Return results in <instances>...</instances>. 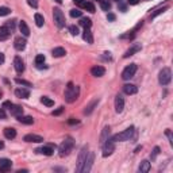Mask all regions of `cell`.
I'll use <instances>...</instances> for the list:
<instances>
[{
	"instance_id": "obj_1",
	"label": "cell",
	"mask_w": 173,
	"mask_h": 173,
	"mask_svg": "<svg viewBox=\"0 0 173 173\" xmlns=\"http://www.w3.org/2000/svg\"><path fill=\"white\" fill-rule=\"evenodd\" d=\"M79 97V87H76L73 83H68L65 89V100L68 103H73Z\"/></svg>"
},
{
	"instance_id": "obj_2",
	"label": "cell",
	"mask_w": 173,
	"mask_h": 173,
	"mask_svg": "<svg viewBox=\"0 0 173 173\" xmlns=\"http://www.w3.org/2000/svg\"><path fill=\"white\" fill-rule=\"evenodd\" d=\"M73 146H74V141L72 140L70 137L65 138V140L62 141V144L60 145L58 150H60V155L61 157H65V155L70 154V151L73 150Z\"/></svg>"
},
{
	"instance_id": "obj_3",
	"label": "cell",
	"mask_w": 173,
	"mask_h": 173,
	"mask_svg": "<svg viewBox=\"0 0 173 173\" xmlns=\"http://www.w3.org/2000/svg\"><path fill=\"white\" fill-rule=\"evenodd\" d=\"M134 135V127L131 126V127H128L126 128L124 131H122V133H118V134H115L111 140H112L114 142H123V141H130L131 140V137Z\"/></svg>"
},
{
	"instance_id": "obj_4",
	"label": "cell",
	"mask_w": 173,
	"mask_h": 173,
	"mask_svg": "<svg viewBox=\"0 0 173 173\" xmlns=\"http://www.w3.org/2000/svg\"><path fill=\"white\" fill-rule=\"evenodd\" d=\"M172 80V72L169 68H162V70L158 74V83L161 85H168Z\"/></svg>"
},
{
	"instance_id": "obj_5",
	"label": "cell",
	"mask_w": 173,
	"mask_h": 173,
	"mask_svg": "<svg viewBox=\"0 0 173 173\" xmlns=\"http://www.w3.org/2000/svg\"><path fill=\"white\" fill-rule=\"evenodd\" d=\"M53 19H54V23L58 29H62L65 26V15L64 12L61 11L60 8H54L53 10Z\"/></svg>"
},
{
	"instance_id": "obj_6",
	"label": "cell",
	"mask_w": 173,
	"mask_h": 173,
	"mask_svg": "<svg viewBox=\"0 0 173 173\" xmlns=\"http://www.w3.org/2000/svg\"><path fill=\"white\" fill-rule=\"evenodd\" d=\"M115 150V142L112 140H108L103 144V157H108V155H111L114 153Z\"/></svg>"
},
{
	"instance_id": "obj_7",
	"label": "cell",
	"mask_w": 173,
	"mask_h": 173,
	"mask_svg": "<svg viewBox=\"0 0 173 173\" xmlns=\"http://www.w3.org/2000/svg\"><path fill=\"white\" fill-rule=\"evenodd\" d=\"M135 72H137V65H135V64H130V65L124 68V70L122 72V79L123 80H130L131 77L135 74Z\"/></svg>"
},
{
	"instance_id": "obj_8",
	"label": "cell",
	"mask_w": 173,
	"mask_h": 173,
	"mask_svg": "<svg viewBox=\"0 0 173 173\" xmlns=\"http://www.w3.org/2000/svg\"><path fill=\"white\" fill-rule=\"evenodd\" d=\"M88 153H89V151H88V146H84L83 149H81V151H80V154H79V162H77V168H76L77 172H81L84 162H85V160H87Z\"/></svg>"
},
{
	"instance_id": "obj_9",
	"label": "cell",
	"mask_w": 173,
	"mask_h": 173,
	"mask_svg": "<svg viewBox=\"0 0 173 173\" xmlns=\"http://www.w3.org/2000/svg\"><path fill=\"white\" fill-rule=\"evenodd\" d=\"M93 161H95V153H93V151H89L88 155H87V160H85V162H84V165H83L81 172H83V173H88V172H89L91 168H92Z\"/></svg>"
},
{
	"instance_id": "obj_10",
	"label": "cell",
	"mask_w": 173,
	"mask_h": 173,
	"mask_svg": "<svg viewBox=\"0 0 173 173\" xmlns=\"http://www.w3.org/2000/svg\"><path fill=\"white\" fill-rule=\"evenodd\" d=\"M26 38H23V37H16L15 41H14V46H15L16 50H19V52H22L23 49L26 47Z\"/></svg>"
},
{
	"instance_id": "obj_11",
	"label": "cell",
	"mask_w": 173,
	"mask_h": 173,
	"mask_svg": "<svg viewBox=\"0 0 173 173\" xmlns=\"http://www.w3.org/2000/svg\"><path fill=\"white\" fill-rule=\"evenodd\" d=\"M14 68H15V70L18 73L25 72V62L22 61L20 57H15V58H14Z\"/></svg>"
},
{
	"instance_id": "obj_12",
	"label": "cell",
	"mask_w": 173,
	"mask_h": 173,
	"mask_svg": "<svg viewBox=\"0 0 173 173\" xmlns=\"http://www.w3.org/2000/svg\"><path fill=\"white\" fill-rule=\"evenodd\" d=\"M123 108H124V100L120 95H118V96L115 97V111H116L118 114H120L122 111H123Z\"/></svg>"
},
{
	"instance_id": "obj_13",
	"label": "cell",
	"mask_w": 173,
	"mask_h": 173,
	"mask_svg": "<svg viewBox=\"0 0 173 173\" xmlns=\"http://www.w3.org/2000/svg\"><path fill=\"white\" fill-rule=\"evenodd\" d=\"M12 164L8 158H0V172H8Z\"/></svg>"
},
{
	"instance_id": "obj_14",
	"label": "cell",
	"mask_w": 173,
	"mask_h": 173,
	"mask_svg": "<svg viewBox=\"0 0 173 173\" xmlns=\"http://www.w3.org/2000/svg\"><path fill=\"white\" fill-rule=\"evenodd\" d=\"M26 142H35V144H39V142H43V138L41 135H37V134H27L25 135L23 138Z\"/></svg>"
},
{
	"instance_id": "obj_15",
	"label": "cell",
	"mask_w": 173,
	"mask_h": 173,
	"mask_svg": "<svg viewBox=\"0 0 173 173\" xmlns=\"http://www.w3.org/2000/svg\"><path fill=\"white\" fill-rule=\"evenodd\" d=\"M54 149H56L54 145H49V146H43L41 149H37V151L41 154H45V155H52L54 153Z\"/></svg>"
},
{
	"instance_id": "obj_16",
	"label": "cell",
	"mask_w": 173,
	"mask_h": 173,
	"mask_svg": "<svg viewBox=\"0 0 173 173\" xmlns=\"http://www.w3.org/2000/svg\"><path fill=\"white\" fill-rule=\"evenodd\" d=\"M91 73H92V76H95V77H101L106 73V69H104L103 66L97 65V66H93L92 69H91Z\"/></svg>"
},
{
	"instance_id": "obj_17",
	"label": "cell",
	"mask_w": 173,
	"mask_h": 173,
	"mask_svg": "<svg viewBox=\"0 0 173 173\" xmlns=\"http://www.w3.org/2000/svg\"><path fill=\"white\" fill-rule=\"evenodd\" d=\"M15 95L20 99H27L30 96V91L27 88H18V89H15Z\"/></svg>"
},
{
	"instance_id": "obj_18",
	"label": "cell",
	"mask_w": 173,
	"mask_h": 173,
	"mask_svg": "<svg viewBox=\"0 0 173 173\" xmlns=\"http://www.w3.org/2000/svg\"><path fill=\"white\" fill-rule=\"evenodd\" d=\"M123 92L126 95H135L138 92V88L134 84H126V85H123Z\"/></svg>"
},
{
	"instance_id": "obj_19",
	"label": "cell",
	"mask_w": 173,
	"mask_h": 173,
	"mask_svg": "<svg viewBox=\"0 0 173 173\" xmlns=\"http://www.w3.org/2000/svg\"><path fill=\"white\" fill-rule=\"evenodd\" d=\"M19 30H20V33L23 34V37H29L30 35V29H29V26L26 25L25 20H20L19 22Z\"/></svg>"
},
{
	"instance_id": "obj_20",
	"label": "cell",
	"mask_w": 173,
	"mask_h": 173,
	"mask_svg": "<svg viewBox=\"0 0 173 173\" xmlns=\"http://www.w3.org/2000/svg\"><path fill=\"white\" fill-rule=\"evenodd\" d=\"M4 137L7 140H14L16 137V130L12 127H6L4 128Z\"/></svg>"
},
{
	"instance_id": "obj_21",
	"label": "cell",
	"mask_w": 173,
	"mask_h": 173,
	"mask_svg": "<svg viewBox=\"0 0 173 173\" xmlns=\"http://www.w3.org/2000/svg\"><path fill=\"white\" fill-rule=\"evenodd\" d=\"M10 111H11V115H14V116H20V115H23V108L20 106H11V108H10Z\"/></svg>"
},
{
	"instance_id": "obj_22",
	"label": "cell",
	"mask_w": 173,
	"mask_h": 173,
	"mask_svg": "<svg viewBox=\"0 0 173 173\" xmlns=\"http://www.w3.org/2000/svg\"><path fill=\"white\" fill-rule=\"evenodd\" d=\"M83 39L87 41L88 43H93V35H92V33H91L89 29H85V30H84V33H83Z\"/></svg>"
},
{
	"instance_id": "obj_23",
	"label": "cell",
	"mask_w": 173,
	"mask_h": 173,
	"mask_svg": "<svg viewBox=\"0 0 173 173\" xmlns=\"http://www.w3.org/2000/svg\"><path fill=\"white\" fill-rule=\"evenodd\" d=\"M97 103H99V99H95V100H92V101H91L89 106H87V108L84 110V114H85V115H89V114L95 110V107L97 106Z\"/></svg>"
},
{
	"instance_id": "obj_24",
	"label": "cell",
	"mask_w": 173,
	"mask_h": 173,
	"mask_svg": "<svg viewBox=\"0 0 173 173\" xmlns=\"http://www.w3.org/2000/svg\"><path fill=\"white\" fill-rule=\"evenodd\" d=\"M141 50V45H134L133 47H130V49L127 50L126 53H124V58H127V57H130V56H133L134 53H137V52H140Z\"/></svg>"
},
{
	"instance_id": "obj_25",
	"label": "cell",
	"mask_w": 173,
	"mask_h": 173,
	"mask_svg": "<svg viewBox=\"0 0 173 173\" xmlns=\"http://www.w3.org/2000/svg\"><path fill=\"white\" fill-rule=\"evenodd\" d=\"M149 171H150V162H149L147 160H144L140 165V172L141 173H147Z\"/></svg>"
},
{
	"instance_id": "obj_26",
	"label": "cell",
	"mask_w": 173,
	"mask_h": 173,
	"mask_svg": "<svg viewBox=\"0 0 173 173\" xmlns=\"http://www.w3.org/2000/svg\"><path fill=\"white\" fill-rule=\"evenodd\" d=\"M10 35H11V33H10L4 26L0 27V41H6V39H8V38H10Z\"/></svg>"
},
{
	"instance_id": "obj_27",
	"label": "cell",
	"mask_w": 173,
	"mask_h": 173,
	"mask_svg": "<svg viewBox=\"0 0 173 173\" xmlns=\"http://www.w3.org/2000/svg\"><path fill=\"white\" fill-rule=\"evenodd\" d=\"M18 120L23 124H33L34 123L33 116H23V115H20V116H18Z\"/></svg>"
},
{
	"instance_id": "obj_28",
	"label": "cell",
	"mask_w": 173,
	"mask_h": 173,
	"mask_svg": "<svg viewBox=\"0 0 173 173\" xmlns=\"http://www.w3.org/2000/svg\"><path fill=\"white\" fill-rule=\"evenodd\" d=\"M66 54L65 49L64 47H54L53 49V56L54 57H64Z\"/></svg>"
},
{
	"instance_id": "obj_29",
	"label": "cell",
	"mask_w": 173,
	"mask_h": 173,
	"mask_svg": "<svg viewBox=\"0 0 173 173\" xmlns=\"http://www.w3.org/2000/svg\"><path fill=\"white\" fill-rule=\"evenodd\" d=\"M108 137H110V127H104L103 133H101V137H100V144L103 145L108 140Z\"/></svg>"
},
{
	"instance_id": "obj_30",
	"label": "cell",
	"mask_w": 173,
	"mask_h": 173,
	"mask_svg": "<svg viewBox=\"0 0 173 173\" xmlns=\"http://www.w3.org/2000/svg\"><path fill=\"white\" fill-rule=\"evenodd\" d=\"M80 26H83L84 29H91V26H92V20L89 18H83L80 20Z\"/></svg>"
},
{
	"instance_id": "obj_31",
	"label": "cell",
	"mask_w": 173,
	"mask_h": 173,
	"mask_svg": "<svg viewBox=\"0 0 173 173\" xmlns=\"http://www.w3.org/2000/svg\"><path fill=\"white\" fill-rule=\"evenodd\" d=\"M34 19H35V25L38 27H42L43 23H45V19H43V16L41 15V14H35V15H34Z\"/></svg>"
},
{
	"instance_id": "obj_32",
	"label": "cell",
	"mask_w": 173,
	"mask_h": 173,
	"mask_svg": "<svg viewBox=\"0 0 173 173\" xmlns=\"http://www.w3.org/2000/svg\"><path fill=\"white\" fill-rule=\"evenodd\" d=\"M15 22H16V20H7L6 25H4V27H6V29L8 30V31L11 33V34L14 33V30H15Z\"/></svg>"
},
{
	"instance_id": "obj_33",
	"label": "cell",
	"mask_w": 173,
	"mask_h": 173,
	"mask_svg": "<svg viewBox=\"0 0 173 173\" xmlns=\"http://www.w3.org/2000/svg\"><path fill=\"white\" fill-rule=\"evenodd\" d=\"M41 101H42V104H45L47 107H53L54 106V101L52 99H49L47 96H42L41 97Z\"/></svg>"
},
{
	"instance_id": "obj_34",
	"label": "cell",
	"mask_w": 173,
	"mask_h": 173,
	"mask_svg": "<svg viewBox=\"0 0 173 173\" xmlns=\"http://www.w3.org/2000/svg\"><path fill=\"white\" fill-rule=\"evenodd\" d=\"M167 10H168V7H162V8H158V10H155V11H154V12H153V14H151V15H150V19H154L155 16H158V15H160V14L165 12V11H167Z\"/></svg>"
},
{
	"instance_id": "obj_35",
	"label": "cell",
	"mask_w": 173,
	"mask_h": 173,
	"mask_svg": "<svg viewBox=\"0 0 173 173\" xmlns=\"http://www.w3.org/2000/svg\"><path fill=\"white\" fill-rule=\"evenodd\" d=\"M100 7H101V10H104V11H108V10L111 8V4H110V2H108V0H101V2H100Z\"/></svg>"
},
{
	"instance_id": "obj_36",
	"label": "cell",
	"mask_w": 173,
	"mask_h": 173,
	"mask_svg": "<svg viewBox=\"0 0 173 173\" xmlns=\"http://www.w3.org/2000/svg\"><path fill=\"white\" fill-rule=\"evenodd\" d=\"M69 14H70V16H72V18H80L83 12H81L79 8H73V10H70Z\"/></svg>"
},
{
	"instance_id": "obj_37",
	"label": "cell",
	"mask_w": 173,
	"mask_h": 173,
	"mask_svg": "<svg viewBox=\"0 0 173 173\" xmlns=\"http://www.w3.org/2000/svg\"><path fill=\"white\" fill-rule=\"evenodd\" d=\"M83 8H85L87 11H89V12H95V6L92 4V3H88V2H85L84 3V6H83Z\"/></svg>"
},
{
	"instance_id": "obj_38",
	"label": "cell",
	"mask_w": 173,
	"mask_h": 173,
	"mask_svg": "<svg viewBox=\"0 0 173 173\" xmlns=\"http://www.w3.org/2000/svg\"><path fill=\"white\" fill-rule=\"evenodd\" d=\"M11 14V10L8 7H0V16H7Z\"/></svg>"
},
{
	"instance_id": "obj_39",
	"label": "cell",
	"mask_w": 173,
	"mask_h": 173,
	"mask_svg": "<svg viewBox=\"0 0 173 173\" xmlns=\"http://www.w3.org/2000/svg\"><path fill=\"white\" fill-rule=\"evenodd\" d=\"M43 62H45V56H43V54H38V56L35 57V64L37 65H42Z\"/></svg>"
},
{
	"instance_id": "obj_40",
	"label": "cell",
	"mask_w": 173,
	"mask_h": 173,
	"mask_svg": "<svg viewBox=\"0 0 173 173\" xmlns=\"http://www.w3.org/2000/svg\"><path fill=\"white\" fill-rule=\"evenodd\" d=\"M18 84H20V85H26V87H33V84L30 83V81H26V80H22V79H16L15 80Z\"/></svg>"
},
{
	"instance_id": "obj_41",
	"label": "cell",
	"mask_w": 173,
	"mask_h": 173,
	"mask_svg": "<svg viewBox=\"0 0 173 173\" xmlns=\"http://www.w3.org/2000/svg\"><path fill=\"white\" fill-rule=\"evenodd\" d=\"M69 31H70V34H72V35H79V27L77 26H70L69 27Z\"/></svg>"
},
{
	"instance_id": "obj_42",
	"label": "cell",
	"mask_w": 173,
	"mask_h": 173,
	"mask_svg": "<svg viewBox=\"0 0 173 173\" xmlns=\"http://www.w3.org/2000/svg\"><path fill=\"white\" fill-rule=\"evenodd\" d=\"M158 154H160V147L155 146L154 150H153V153H151V160H155V157H157Z\"/></svg>"
},
{
	"instance_id": "obj_43",
	"label": "cell",
	"mask_w": 173,
	"mask_h": 173,
	"mask_svg": "<svg viewBox=\"0 0 173 173\" xmlns=\"http://www.w3.org/2000/svg\"><path fill=\"white\" fill-rule=\"evenodd\" d=\"M27 3H29L30 7H33V8H37V7H38V0H27Z\"/></svg>"
},
{
	"instance_id": "obj_44",
	"label": "cell",
	"mask_w": 173,
	"mask_h": 173,
	"mask_svg": "<svg viewBox=\"0 0 173 173\" xmlns=\"http://www.w3.org/2000/svg\"><path fill=\"white\" fill-rule=\"evenodd\" d=\"M62 111H64V107H60V108H58V110H56V111H53V112H52V115H60L61 112H62Z\"/></svg>"
},
{
	"instance_id": "obj_45",
	"label": "cell",
	"mask_w": 173,
	"mask_h": 173,
	"mask_svg": "<svg viewBox=\"0 0 173 173\" xmlns=\"http://www.w3.org/2000/svg\"><path fill=\"white\" fill-rule=\"evenodd\" d=\"M68 123H69V124H77V123H79V120L74 119V118H70V119L68 120Z\"/></svg>"
},
{
	"instance_id": "obj_46",
	"label": "cell",
	"mask_w": 173,
	"mask_h": 173,
	"mask_svg": "<svg viewBox=\"0 0 173 173\" xmlns=\"http://www.w3.org/2000/svg\"><path fill=\"white\" fill-rule=\"evenodd\" d=\"M6 111L4 110H2V108H0V119H6Z\"/></svg>"
},
{
	"instance_id": "obj_47",
	"label": "cell",
	"mask_w": 173,
	"mask_h": 173,
	"mask_svg": "<svg viewBox=\"0 0 173 173\" xmlns=\"http://www.w3.org/2000/svg\"><path fill=\"white\" fill-rule=\"evenodd\" d=\"M11 106H12L11 101H4V103H3V107L4 108H11Z\"/></svg>"
},
{
	"instance_id": "obj_48",
	"label": "cell",
	"mask_w": 173,
	"mask_h": 173,
	"mask_svg": "<svg viewBox=\"0 0 173 173\" xmlns=\"http://www.w3.org/2000/svg\"><path fill=\"white\" fill-rule=\"evenodd\" d=\"M73 2L76 3L77 6H80V7H83V6H84V3H85V2H84V0H73Z\"/></svg>"
},
{
	"instance_id": "obj_49",
	"label": "cell",
	"mask_w": 173,
	"mask_h": 173,
	"mask_svg": "<svg viewBox=\"0 0 173 173\" xmlns=\"http://www.w3.org/2000/svg\"><path fill=\"white\" fill-rule=\"evenodd\" d=\"M118 4H119V8L122 10V11H123V12H126V6L123 4V2H122V3H118Z\"/></svg>"
},
{
	"instance_id": "obj_50",
	"label": "cell",
	"mask_w": 173,
	"mask_h": 173,
	"mask_svg": "<svg viewBox=\"0 0 173 173\" xmlns=\"http://www.w3.org/2000/svg\"><path fill=\"white\" fill-rule=\"evenodd\" d=\"M107 18H108V20H111V22H112V20H115V18H116V16H115L114 14H108Z\"/></svg>"
},
{
	"instance_id": "obj_51",
	"label": "cell",
	"mask_w": 173,
	"mask_h": 173,
	"mask_svg": "<svg viewBox=\"0 0 173 173\" xmlns=\"http://www.w3.org/2000/svg\"><path fill=\"white\" fill-rule=\"evenodd\" d=\"M165 134H167V137L169 138V141H171V144H172V134H171V130H167V131H165Z\"/></svg>"
},
{
	"instance_id": "obj_52",
	"label": "cell",
	"mask_w": 173,
	"mask_h": 173,
	"mask_svg": "<svg viewBox=\"0 0 173 173\" xmlns=\"http://www.w3.org/2000/svg\"><path fill=\"white\" fill-rule=\"evenodd\" d=\"M138 3H140V0H128V4H131V6H135Z\"/></svg>"
},
{
	"instance_id": "obj_53",
	"label": "cell",
	"mask_w": 173,
	"mask_h": 173,
	"mask_svg": "<svg viewBox=\"0 0 173 173\" xmlns=\"http://www.w3.org/2000/svg\"><path fill=\"white\" fill-rule=\"evenodd\" d=\"M4 60H6V58H4V54L0 53V65H2V64L4 62Z\"/></svg>"
},
{
	"instance_id": "obj_54",
	"label": "cell",
	"mask_w": 173,
	"mask_h": 173,
	"mask_svg": "<svg viewBox=\"0 0 173 173\" xmlns=\"http://www.w3.org/2000/svg\"><path fill=\"white\" fill-rule=\"evenodd\" d=\"M3 147H4V144H3V142H2V141H0V150H2V149H3Z\"/></svg>"
},
{
	"instance_id": "obj_55",
	"label": "cell",
	"mask_w": 173,
	"mask_h": 173,
	"mask_svg": "<svg viewBox=\"0 0 173 173\" xmlns=\"http://www.w3.org/2000/svg\"><path fill=\"white\" fill-rule=\"evenodd\" d=\"M56 3H62V0H54Z\"/></svg>"
},
{
	"instance_id": "obj_56",
	"label": "cell",
	"mask_w": 173,
	"mask_h": 173,
	"mask_svg": "<svg viewBox=\"0 0 173 173\" xmlns=\"http://www.w3.org/2000/svg\"><path fill=\"white\" fill-rule=\"evenodd\" d=\"M115 2H118V3H122V2H123V0H115Z\"/></svg>"
},
{
	"instance_id": "obj_57",
	"label": "cell",
	"mask_w": 173,
	"mask_h": 173,
	"mask_svg": "<svg viewBox=\"0 0 173 173\" xmlns=\"http://www.w3.org/2000/svg\"><path fill=\"white\" fill-rule=\"evenodd\" d=\"M2 95H3V92H2V89H0V97H2Z\"/></svg>"
},
{
	"instance_id": "obj_58",
	"label": "cell",
	"mask_w": 173,
	"mask_h": 173,
	"mask_svg": "<svg viewBox=\"0 0 173 173\" xmlns=\"http://www.w3.org/2000/svg\"><path fill=\"white\" fill-rule=\"evenodd\" d=\"M96 2H99V3H100V2H101V0H96Z\"/></svg>"
}]
</instances>
